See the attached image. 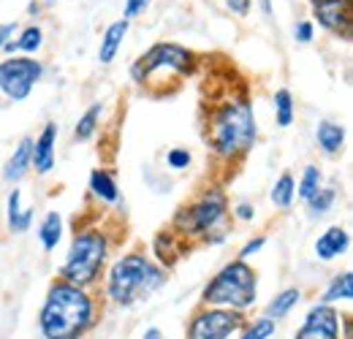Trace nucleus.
<instances>
[{
	"label": "nucleus",
	"mask_w": 353,
	"mask_h": 339,
	"mask_svg": "<svg viewBox=\"0 0 353 339\" xmlns=\"http://www.w3.org/2000/svg\"><path fill=\"white\" fill-rule=\"evenodd\" d=\"M315 141L326 155H337L345 144V127L332 123V120H321L315 127Z\"/></svg>",
	"instance_id": "16"
},
{
	"label": "nucleus",
	"mask_w": 353,
	"mask_h": 339,
	"mask_svg": "<svg viewBox=\"0 0 353 339\" xmlns=\"http://www.w3.org/2000/svg\"><path fill=\"white\" fill-rule=\"evenodd\" d=\"M125 36H128V19H117V22H112V25L103 30L101 46H98V60H101L103 65H109V63L117 57V52H120V46L125 41Z\"/></svg>",
	"instance_id": "14"
},
{
	"label": "nucleus",
	"mask_w": 353,
	"mask_h": 339,
	"mask_svg": "<svg viewBox=\"0 0 353 339\" xmlns=\"http://www.w3.org/2000/svg\"><path fill=\"white\" fill-rule=\"evenodd\" d=\"M272 334H274V320L261 318V320H256V323H253L239 339H269Z\"/></svg>",
	"instance_id": "28"
},
{
	"label": "nucleus",
	"mask_w": 353,
	"mask_h": 339,
	"mask_svg": "<svg viewBox=\"0 0 353 339\" xmlns=\"http://www.w3.org/2000/svg\"><path fill=\"white\" fill-rule=\"evenodd\" d=\"M109 253V242L103 236V231L98 228H85L74 236L65 263H63V280L79 288H88L90 282L98 280L101 266Z\"/></svg>",
	"instance_id": "5"
},
{
	"label": "nucleus",
	"mask_w": 353,
	"mask_h": 339,
	"mask_svg": "<svg viewBox=\"0 0 353 339\" xmlns=\"http://www.w3.org/2000/svg\"><path fill=\"white\" fill-rule=\"evenodd\" d=\"M312 14L329 33L351 36V0H312Z\"/></svg>",
	"instance_id": "11"
},
{
	"label": "nucleus",
	"mask_w": 353,
	"mask_h": 339,
	"mask_svg": "<svg viewBox=\"0 0 353 339\" xmlns=\"http://www.w3.org/2000/svg\"><path fill=\"white\" fill-rule=\"evenodd\" d=\"M294 36H296L299 43H310L312 41V22H307V19L296 22V25H294Z\"/></svg>",
	"instance_id": "31"
},
{
	"label": "nucleus",
	"mask_w": 353,
	"mask_h": 339,
	"mask_svg": "<svg viewBox=\"0 0 353 339\" xmlns=\"http://www.w3.org/2000/svg\"><path fill=\"white\" fill-rule=\"evenodd\" d=\"M95 320V304L85 288L65 280L54 282L41 307V337L44 339H82Z\"/></svg>",
	"instance_id": "1"
},
{
	"label": "nucleus",
	"mask_w": 353,
	"mask_h": 339,
	"mask_svg": "<svg viewBox=\"0 0 353 339\" xmlns=\"http://www.w3.org/2000/svg\"><path fill=\"white\" fill-rule=\"evenodd\" d=\"M141 339H163V334H161V329H147Z\"/></svg>",
	"instance_id": "36"
},
{
	"label": "nucleus",
	"mask_w": 353,
	"mask_h": 339,
	"mask_svg": "<svg viewBox=\"0 0 353 339\" xmlns=\"http://www.w3.org/2000/svg\"><path fill=\"white\" fill-rule=\"evenodd\" d=\"M54 144H57V125L46 123L41 136L33 141L30 169H36V174H49V171L54 169Z\"/></svg>",
	"instance_id": "13"
},
{
	"label": "nucleus",
	"mask_w": 353,
	"mask_h": 339,
	"mask_svg": "<svg viewBox=\"0 0 353 339\" xmlns=\"http://www.w3.org/2000/svg\"><path fill=\"white\" fill-rule=\"evenodd\" d=\"M348 247H351V234L343 225H332L315 239V258L329 263V260L348 253Z\"/></svg>",
	"instance_id": "12"
},
{
	"label": "nucleus",
	"mask_w": 353,
	"mask_h": 339,
	"mask_svg": "<svg viewBox=\"0 0 353 339\" xmlns=\"http://www.w3.org/2000/svg\"><path fill=\"white\" fill-rule=\"evenodd\" d=\"M17 33V22H6V25H0V52H3V46L11 41V36Z\"/></svg>",
	"instance_id": "33"
},
{
	"label": "nucleus",
	"mask_w": 353,
	"mask_h": 339,
	"mask_svg": "<svg viewBox=\"0 0 353 339\" xmlns=\"http://www.w3.org/2000/svg\"><path fill=\"white\" fill-rule=\"evenodd\" d=\"M256 294H259L256 271L245 260H231L207 282L201 298L210 307H223V309L242 312V309L256 304Z\"/></svg>",
	"instance_id": "4"
},
{
	"label": "nucleus",
	"mask_w": 353,
	"mask_h": 339,
	"mask_svg": "<svg viewBox=\"0 0 353 339\" xmlns=\"http://www.w3.org/2000/svg\"><path fill=\"white\" fill-rule=\"evenodd\" d=\"M41 43H44V33H41V28H39V25H30V28H25V30H22V36H19L17 41L6 43V46H3V52H8V54H14V52L36 54V52L41 49Z\"/></svg>",
	"instance_id": "20"
},
{
	"label": "nucleus",
	"mask_w": 353,
	"mask_h": 339,
	"mask_svg": "<svg viewBox=\"0 0 353 339\" xmlns=\"http://www.w3.org/2000/svg\"><path fill=\"white\" fill-rule=\"evenodd\" d=\"M150 6V0H125V8H123V19H133L139 14H144V8Z\"/></svg>",
	"instance_id": "30"
},
{
	"label": "nucleus",
	"mask_w": 353,
	"mask_h": 339,
	"mask_svg": "<svg viewBox=\"0 0 353 339\" xmlns=\"http://www.w3.org/2000/svg\"><path fill=\"white\" fill-rule=\"evenodd\" d=\"M294 196H296V182H294V176H291V174H283V176L274 182L272 193H269L272 204H274V207H280V209H288V207L294 204Z\"/></svg>",
	"instance_id": "23"
},
{
	"label": "nucleus",
	"mask_w": 353,
	"mask_h": 339,
	"mask_svg": "<svg viewBox=\"0 0 353 339\" xmlns=\"http://www.w3.org/2000/svg\"><path fill=\"white\" fill-rule=\"evenodd\" d=\"M334 201H337V193L332 187H321L307 201V214L310 217H323V214L334 207Z\"/></svg>",
	"instance_id": "27"
},
{
	"label": "nucleus",
	"mask_w": 353,
	"mask_h": 339,
	"mask_svg": "<svg viewBox=\"0 0 353 339\" xmlns=\"http://www.w3.org/2000/svg\"><path fill=\"white\" fill-rule=\"evenodd\" d=\"M39 239H41V247H44L46 253H52L60 245V239H63V217L60 214L57 212L44 214V220L39 225Z\"/></svg>",
	"instance_id": "19"
},
{
	"label": "nucleus",
	"mask_w": 353,
	"mask_h": 339,
	"mask_svg": "<svg viewBox=\"0 0 353 339\" xmlns=\"http://www.w3.org/2000/svg\"><path fill=\"white\" fill-rule=\"evenodd\" d=\"M234 212H236V217H239V220H253V214H256V209H253L250 204H239V207H236Z\"/></svg>",
	"instance_id": "35"
},
{
	"label": "nucleus",
	"mask_w": 353,
	"mask_h": 339,
	"mask_svg": "<svg viewBox=\"0 0 353 339\" xmlns=\"http://www.w3.org/2000/svg\"><path fill=\"white\" fill-rule=\"evenodd\" d=\"M321 182H323V174L318 166H305L302 171V182H299V187H296V196L302 198V201H310L318 190H321Z\"/></svg>",
	"instance_id": "26"
},
{
	"label": "nucleus",
	"mask_w": 353,
	"mask_h": 339,
	"mask_svg": "<svg viewBox=\"0 0 353 339\" xmlns=\"http://www.w3.org/2000/svg\"><path fill=\"white\" fill-rule=\"evenodd\" d=\"M30 155H33V138H22L19 147L14 150V155L8 158L6 169H3V176L8 182H19L30 171Z\"/></svg>",
	"instance_id": "17"
},
{
	"label": "nucleus",
	"mask_w": 353,
	"mask_h": 339,
	"mask_svg": "<svg viewBox=\"0 0 353 339\" xmlns=\"http://www.w3.org/2000/svg\"><path fill=\"white\" fill-rule=\"evenodd\" d=\"M259 6L264 11V17H272V0H259Z\"/></svg>",
	"instance_id": "37"
},
{
	"label": "nucleus",
	"mask_w": 353,
	"mask_h": 339,
	"mask_svg": "<svg viewBox=\"0 0 353 339\" xmlns=\"http://www.w3.org/2000/svg\"><path fill=\"white\" fill-rule=\"evenodd\" d=\"M266 245V236H256V239H250L245 247H242V253H239V260H245V258H250V255H256L261 247Z\"/></svg>",
	"instance_id": "32"
},
{
	"label": "nucleus",
	"mask_w": 353,
	"mask_h": 339,
	"mask_svg": "<svg viewBox=\"0 0 353 339\" xmlns=\"http://www.w3.org/2000/svg\"><path fill=\"white\" fill-rule=\"evenodd\" d=\"M353 298V271H343L340 277H334L329 282V288L323 291L321 304H334V301H351Z\"/></svg>",
	"instance_id": "22"
},
{
	"label": "nucleus",
	"mask_w": 353,
	"mask_h": 339,
	"mask_svg": "<svg viewBox=\"0 0 353 339\" xmlns=\"http://www.w3.org/2000/svg\"><path fill=\"white\" fill-rule=\"evenodd\" d=\"M163 282L166 274L152 260H147L141 253H128L109 269L106 294L120 307H133L136 301H147Z\"/></svg>",
	"instance_id": "3"
},
{
	"label": "nucleus",
	"mask_w": 353,
	"mask_h": 339,
	"mask_svg": "<svg viewBox=\"0 0 353 339\" xmlns=\"http://www.w3.org/2000/svg\"><path fill=\"white\" fill-rule=\"evenodd\" d=\"M193 52L179 46V43H155L136 65H133V79L139 85L161 76H188L193 71Z\"/></svg>",
	"instance_id": "6"
},
{
	"label": "nucleus",
	"mask_w": 353,
	"mask_h": 339,
	"mask_svg": "<svg viewBox=\"0 0 353 339\" xmlns=\"http://www.w3.org/2000/svg\"><path fill=\"white\" fill-rule=\"evenodd\" d=\"M207 125V141L221 158H236L256 141V114L248 98L223 103L218 112H212Z\"/></svg>",
	"instance_id": "2"
},
{
	"label": "nucleus",
	"mask_w": 353,
	"mask_h": 339,
	"mask_svg": "<svg viewBox=\"0 0 353 339\" xmlns=\"http://www.w3.org/2000/svg\"><path fill=\"white\" fill-rule=\"evenodd\" d=\"M36 212L33 209H22V190L14 187L8 193V201H6V220H8V228L14 234H25L30 231V223H33Z\"/></svg>",
	"instance_id": "15"
},
{
	"label": "nucleus",
	"mask_w": 353,
	"mask_h": 339,
	"mask_svg": "<svg viewBox=\"0 0 353 339\" xmlns=\"http://www.w3.org/2000/svg\"><path fill=\"white\" fill-rule=\"evenodd\" d=\"M242 315L236 309L210 307L193 315L188 326V339H228L234 331L242 329Z\"/></svg>",
	"instance_id": "9"
},
{
	"label": "nucleus",
	"mask_w": 353,
	"mask_h": 339,
	"mask_svg": "<svg viewBox=\"0 0 353 339\" xmlns=\"http://www.w3.org/2000/svg\"><path fill=\"white\" fill-rule=\"evenodd\" d=\"M299 298H302V291H299V288H285L283 294H277V296L269 301V307H266V318H269V320H280V318H285V315L299 304Z\"/></svg>",
	"instance_id": "21"
},
{
	"label": "nucleus",
	"mask_w": 353,
	"mask_h": 339,
	"mask_svg": "<svg viewBox=\"0 0 353 339\" xmlns=\"http://www.w3.org/2000/svg\"><path fill=\"white\" fill-rule=\"evenodd\" d=\"M90 190H92V196L101 198L103 204H117V201H120V187H117L114 176L103 169H95L90 174Z\"/></svg>",
	"instance_id": "18"
},
{
	"label": "nucleus",
	"mask_w": 353,
	"mask_h": 339,
	"mask_svg": "<svg viewBox=\"0 0 353 339\" xmlns=\"http://www.w3.org/2000/svg\"><path fill=\"white\" fill-rule=\"evenodd\" d=\"M225 3L236 17H248V11H250V0H225Z\"/></svg>",
	"instance_id": "34"
},
{
	"label": "nucleus",
	"mask_w": 353,
	"mask_h": 339,
	"mask_svg": "<svg viewBox=\"0 0 353 339\" xmlns=\"http://www.w3.org/2000/svg\"><path fill=\"white\" fill-rule=\"evenodd\" d=\"M274 120L280 127H288L294 123V98L285 87L274 92Z\"/></svg>",
	"instance_id": "25"
},
{
	"label": "nucleus",
	"mask_w": 353,
	"mask_h": 339,
	"mask_svg": "<svg viewBox=\"0 0 353 339\" xmlns=\"http://www.w3.org/2000/svg\"><path fill=\"white\" fill-rule=\"evenodd\" d=\"M44 3H52V0H44Z\"/></svg>",
	"instance_id": "38"
},
{
	"label": "nucleus",
	"mask_w": 353,
	"mask_h": 339,
	"mask_svg": "<svg viewBox=\"0 0 353 339\" xmlns=\"http://www.w3.org/2000/svg\"><path fill=\"white\" fill-rule=\"evenodd\" d=\"M101 114H103V106H101V103H92L88 112L79 117V123L74 127V136H77L79 141H88L90 136L95 133L98 123H101Z\"/></svg>",
	"instance_id": "24"
},
{
	"label": "nucleus",
	"mask_w": 353,
	"mask_h": 339,
	"mask_svg": "<svg viewBox=\"0 0 353 339\" xmlns=\"http://www.w3.org/2000/svg\"><path fill=\"white\" fill-rule=\"evenodd\" d=\"M225 212H228V204H225L223 190H207L193 207L179 212L176 223L185 220V225H182L185 234H207L210 236L212 231H218V225L223 223Z\"/></svg>",
	"instance_id": "8"
},
{
	"label": "nucleus",
	"mask_w": 353,
	"mask_h": 339,
	"mask_svg": "<svg viewBox=\"0 0 353 339\" xmlns=\"http://www.w3.org/2000/svg\"><path fill=\"white\" fill-rule=\"evenodd\" d=\"M166 163L176 171L188 169V166H190V152H188V150H182V147H174V150H169V152H166Z\"/></svg>",
	"instance_id": "29"
},
{
	"label": "nucleus",
	"mask_w": 353,
	"mask_h": 339,
	"mask_svg": "<svg viewBox=\"0 0 353 339\" xmlns=\"http://www.w3.org/2000/svg\"><path fill=\"white\" fill-rule=\"evenodd\" d=\"M44 76V65L33 57H8L0 63V92L8 101H25L39 79Z\"/></svg>",
	"instance_id": "7"
},
{
	"label": "nucleus",
	"mask_w": 353,
	"mask_h": 339,
	"mask_svg": "<svg viewBox=\"0 0 353 339\" xmlns=\"http://www.w3.org/2000/svg\"><path fill=\"white\" fill-rule=\"evenodd\" d=\"M296 339H340V312L332 304H315L296 331Z\"/></svg>",
	"instance_id": "10"
}]
</instances>
